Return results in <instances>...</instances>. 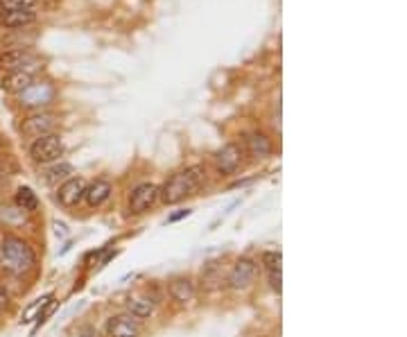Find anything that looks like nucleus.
Segmentation results:
<instances>
[{"label": "nucleus", "mask_w": 407, "mask_h": 337, "mask_svg": "<svg viewBox=\"0 0 407 337\" xmlns=\"http://www.w3.org/2000/svg\"><path fill=\"white\" fill-rule=\"evenodd\" d=\"M84 190H86V181L81 177H71L59 185L57 200H59L62 206H77L84 200Z\"/></svg>", "instance_id": "obj_10"}, {"label": "nucleus", "mask_w": 407, "mask_h": 337, "mask_svg": "<svg viewBox=\"0 0 407 337\" xmlns=\"http://www.w3.org/2000/svg\"><path fill=\"white\" fill-rule=\"evenodd\" d=\"M37 64V59L32 57V52L23 48H9L5 52H0V71L11 73V71H30L34 73L30 66Z\"/></svg>", "instance_id": "obj_8"}, {"label": "nucleus", "mask_w": 407, "mask_h": 337, "mask_svg": "<svg viewBox=\"0 0 407 337\" xmlns=\"http://www.w3.org/2000/svg\"><path fill=\"white\" fill-rule=\"evenodd\" d=\"M170 297L177 301V304H188L195 299V285L188 278H174L170 283Z\"/></svg>", "instance_id": "obj_16"}, {"label": "nucleus", "mask_w": 407, "mask_h": 337, "mask_svg": "<svg viewBox=\"0 0 407 337\" xmlns=\"http://www.w3.org/2000/svg\"><path fill=\"white\" fill-rule=\"evenodd\" d=\"M107 333L109 337H138L141 335V324L132 315H118L109 319Z\"/></svg>", "instance_id": "obj_11"}, {"label": "nucleus", "mask_w": 407, "mask_h": 337, "mask_svg": "<svg viewBox=\"0 0 407 337\" xmlns=\"http://www.w3.org/2000/svg\"><path fill=\"white\" fill-rule=\"evenodd\" d=\"M79 337H100V335H98V331H96V329H91V326H86L84 331H81V333H79Z\"/></svg>", "instance_id": "obj_24"}, {"label": "nucleus", "mask_w": 407, "mask_h": 337, "mask_svg": "<svg viewBox=\"0 0 407 337\" xmlns=\"http://www.w3.org/2000/svg\"><path fill=\"white\" fill-rule=\"evenodd\" d=\"M127 310H130V315L134 319H147V317H152V312H154V304L149 299H130L127 301Z\"/></svg>", "instance_id": "obj_18"}, {"label": "nucleus", "mask_w": 407, "mask_h": 337, "mask_svg": "<svg viewBox=\"0 0 407 337\" xmlns=\"http://www.w3.org/2000/svg\"><path fill=\"white\" fill-rule=\"evenodd\" d=\"M7 306H9V297H7V292H5V287L0 285V312H5Z\"/></svg>", "instance_id": "obj_23"}, {"label": "nucleus", "mask_w": 407, "mask_h": 337, "mask_svg": "<svg viewBox=\"0 0 407 337\" xmlns=\"http://www.w3.org/2000/svg\"><path fill=\"white\" fill-rule=\"evenodd\" d=\"M34 265H37V253H34L28 240L14 234L3 236V240H0V267L7 274L23 276L32 272Z\"/></svg>", "instance_id": "obj_1"}, {"label": "nucleus", "mask_w": 407, "mask_h": 337, "mask_svg": "<svg viewBox=\"0 0 407 337\" xmlns=\"http://www.w3.org/2000/svg\"><path fill=\"white\" fill-rule=\"evenodd\" d=\"M159 200V185L156 183H141L132 190L130 197V213L132 215H141L149 211Z\"/></svg>", "instance_id": "obj_6"}, {"label": "nucleus", "mask_w": 407, "mask_h": 337, "mask_svg": "<svg viewBox=\"0 0 407 337\" xmlns=\"http://www.w3.org/2000/svg\"><path fill=\"white\" fill-rule=\"evenodd\" d=\"M185 215H190L188 208H185V211H181V213H177V215H172V217H170V222H177V219H181V217H185Z\"/></svg>", "instance_id": "obj_25"}, {"label": "nucleus", "mask_w": 407, "mask_h": 337, "mask_svg": "<svg viewBox=\"0 0 407 337\" xmlns=\"http://www.w3.org/2000/svg\"><path fill=\"white\" fill-rule=\"evenodd\" d=\"M206 172L202 166H193L185 168L163 183V188H159V200L163 204H179L181 200H185L188 195H195L197 190L204 185Z\"/></svg>", "instance_id": "obj_2"}, {"label": "nucleus", "mask_w": 407, "mask_h": 337, "mask_svg": "<svg viewBox=\"0 0 407 337\" xmlns=\"http://www.w3.org/2000/svg\"><path fill=\"white\" fill-rule=\"evenodd\" d=\"M57 98V91L52 86V82H48V79H34V82L25 88L21 91L16 96V102L21 104L23 109H34V111H41L45 107H50V104L55 102Z\"/></svg>", "instance_id": "obj_3"}, {"label": "nucleus", "mask_w": 407, "mask_h": 337, "mask_svg": "<svg viewBox=\"0 0 407 337\" xmlns=\"http://www.w3.org/2000/svg\"><path fill=\"white\" fill-rule=\"evenodd\" d=\"M62 154H64V143L59 134L39 136L30 145V156L34 164H55V161H59Z\"/></svg>", "instance_id": "obj_4"}, {"label": "nucleus", "mask_w": 407, "mask_h": 337, "mask_svg": "<svg viewBox=\"0 0 407 337\" xmlns=\"http://www.w3.org/2000/svg\"><path fill=\"white\" fill-rule=\"evenodd\" d=\"M256 274H258V263L251 258H240L229 274V283L236 290H244L256 281Z\"/></svg>", "instance_id": "obj_9"}, {"label": "nucleus", "mask_w": 407, "mask_h": 337, "mask_svg": "<svg viewBox=\"0 0 407 337\" xmlns=\"http://www.w3.org/2000/svg\"><path fill=\"white\" fill-rule=\"evenodd\" d=\"M109 195H111V183L109 181H104V179H98L96 183H91L86 185V190H84V200L91 208H96L100 204H104L109 200Z\"/></svg>", "instance_id": "obj_15"}, {"label": "nucleus", "mask_w": 407, "mask_h": 337, "mask_svg": "<svg viewBox=\"0 0 407 337\" xmlns=\"http://www.w3.org/2000/svg\"><path fill=\"white\" fill-rule=\"evenodd\" d=\"M281 263H283V256L281 251H265L263 253V265L267 267V272H281Z\"/></svg>", "instance_id": "obj_20"}, {"label": "nucleus", "mask_w": 407, "mask_h": 337, "mask_svg": "<svg viewBox=\"0 0 407 337\" xmlns=\"http://www.w3.org/2000/svg\"><path fill=\"white\" fill-rule=\"evenodd\" d=\"M57 127V115L48 113V111H37L28 115L25 120L21 125V132L30 136V138H39L45 134H52V130Z\"/></svg>", "instance_id": "obj_7"}, {"label": "nucleus", "mask_w": 407, "mask_h": 337, "mask_svg": "<svg viewBox=\"0 0 407 337\" xmlns=\"http://www.w3.org/2000/svg\"><path fill=\"white\" fill-rule=\"evenodd\" d=\"M39 0H0L3 9H34Z\"/></svg>", "instance_id": "obj_21"}, {"label": "nucleus", "mask_w": 407, "mask_h": 337, "mask_svg": "<svg viewBox=\"0 0 407 337\" xmlns=\"http://www.w3.org/2000/svg\"><path fill=\"white\" fill-rule=\"evenodd\" d=\"M34 21H37V14H34V9H5L3 16H0V23H3V28H9V30L28 28V25H32Z\"/></svg>", "instance_id": "obj_14"}, {"label": "nucleus", "mask_w": 407, "mask_h": 337, "mask_svg": "<svg viewBox=\"0 0 407 337\" xmlns=\"http://www.w3.org/2000/svg\"><path fill=\"white\" fill-rule=\"evenodd\" d=\"M270 281H272V287L276 290V292H281V272H272Z\"/></svg>", "instance_id": "obj_22"}, {"label": "nucleus", "mask_w": 407, "mask_h": 337, "mask_svg": "<svg viewBox=\"0 0 407 337\" xmlns=\"http://www.w3.org/2000/svg\"><path fill=\"white\" fill-rule=\"evenodd\" d=\"M244 147L240 143H227L215 154V168L219 174H236L244 164Z\"/></svg>", "instance_id": "obj_5"}, {"label": "nucleus", "mask_w": 407, "mask_h": 337, "mask_svg": "<svg viewBox=\"0 0 407 337\" xmlns=\"http://www.w3.org/2000/svg\"><path fill=\"white\" fill-rule=\"evenodd\" d=\"M32 82H34V73H30V71H11V73H5L3 79H0V88L18 96V93L25 91Z\"/></svg>", "instance_id": "obj_13"}, {"label": "nucleus", "mask_w": 407, "mask_h": 337, "mask_svg": "<svg viewBox=\"0 0 407 337\" xmlns=\"http://www.w3.org/2000/svg\"><path fill=\"white\" fill-rule=\"evenodd\" d=\"M272 141L260 132H251L247 138H244V152H249V156L253 159H267L272 156Z\"/></svg>", "instance_id": "obj_12"}, {"label": "nucleus", "mask_w": 407, "mask_h": 337, "mask_svg": "<svg viewBox=\"0 0 407 337\" xmlns=\"http://www.w3.org/2000/svg\"><path fill=\"white\" fill-rule=\"evenodd\" d=\"M14 202H16V208H21V211H25V213L37 211V206H39L37 193H34L32 188H28V185H21V188L16 190Z\"/></svg>", "instance_id": "obj_17"}, {"label": "nucleus", "mask_w": 407, "mask_h": 337, "mask_svg": "<svg viewBox=\"0 0 407 337\" xmlns=\"http://www.w3.org/2000/svg\"><path fill=\"white\" fill-rule=\"evenodd\" d=\"M71 174H73V166L71 164H57V166H52L48 172H45V181L57 183L59 179H71Z\"/></svg>", "instance_id": "obj_19"}]
</instances>
